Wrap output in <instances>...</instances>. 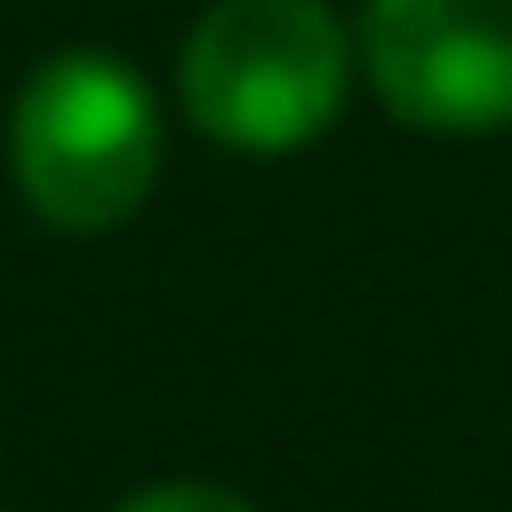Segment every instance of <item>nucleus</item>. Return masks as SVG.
<instances>
[{"mask_svg":"<svg viewBox=\"0 0 512 512\" xmlns=\"http://www.w3.org/2000/svg\"><path fill=\"white\" fill-rule=\"evenodd\" d=\"M360 64L392 120L480 136L512 120V0H368Z\"/></svg>","mask_w":512,"mask_h":512,"instance_id":"obj_3","label":"nucleus"},{"mask_svg":"<svg viewBox=\"0 0 512 512\" xmlns=\"http://www.w3.org/2000/svg\"><path fill=\"white\" fill-rule=\"evenodd\" d=\"M120 512H248V504H240V496H224V488H200V480H168V488L128 496Z\"/></svg>","mask_w":512,"mask_h":512,"instance_id":"obj_4","label":"nucleus"},{"mask_svg":"<svg viewBox=\"0 0 512 512\" xmlns=\"http://www.w3.org/2000/svg\"><path fill=\"white\" fill-rule=\"evenodd\" d=\"M184 112L232 152L312 144L352 88V40L328 0H216L176 64Z\"/></svg>","mask_w":512,"mask_h":512,"instance_id":"obj_2","label":"nucleus"},{"mask_svg":"<svg viewBox=\"0 0 512 512\" xmlns=\"http://www.w3.org/2000/svg\"><path fill=\"white\" fill-rule=\"evenodd\" d=\"M8 176L56 232H112L144 208L160 176V104L136 64L64 48L8 112Z\"/></svg>","mask_w":512,"mask_h":512,"instance_id":"obj_1","label":"nucleus"}]
</instances>
